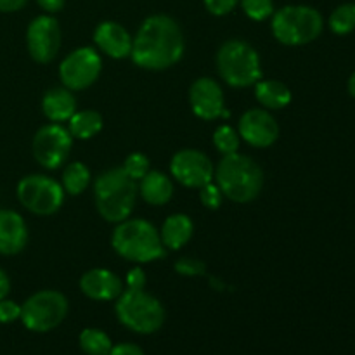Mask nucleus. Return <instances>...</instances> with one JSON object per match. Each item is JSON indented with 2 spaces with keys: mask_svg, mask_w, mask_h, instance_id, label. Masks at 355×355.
Here are the masks:
<instances>
[{
  "mask_svg": "<svg viewBox=\"0 0 355 355\" xmlns=\"http://www.w3.org/2000/svg\"><path fill=\"white\" fill-rule=\"evenodd\" d=\"M184 33L177 21L165 14L146 17L134 38L130 58L149 71L172 68L184 54Z\"/></svg>",
  "mask_w": 355,
  "mask_h": 355,
  "instance_id": "obj_1",
  "label": "nucleus"
},
{
  "mask_svg": "<svg viewBox=\"0 0 355 355\" xmlns=\"http://www.w3.org/2000/svg\"><path fill=\"white\" fill-rule=\"evenodd\" d=\"M214 179L222 194L234 203H250L260 194L263 172L259 163L246 155H225L215 168Z\"/></svg>",
  "mask_w": 355,
  "mask_h": 355,
  "instance_id": "obj_2",
  "label": "nucleus"
},
{
  "mask_svg": "<svg viewBox=\"0 0 355 355\" xmlns=\"http://www.w3.org/2000/svg\"><path fill=\"white\" fill-rule=\"evenodd\" d=\"M137 198L135 180L121 168H111L101 173L94 182V200L101 217L113 224L127 220L132 215Z\"/></svg>",
  "mask_w": 355,
  "mask_h": 355,
  "instance_id": "obj_3",
  "label": "nucleus"
},
{
  "mask_svg": "<svg viewBox=\"0 0 355 355\" xmlns=\"http://www.w3.org/2000/svg\"><path fill=\"white\" fill-rule=\"evenodd\" d=\"M111 245L118 255L130 262L146 263L165 257L159 232L144 218H127L120 222L113 231Z\"/></svg>",
  "mask_w": 355,
  "mask_h": 355,
  "instance_id": "obj_4",
  "label": "nucleus"
},
{
  "mask_svg": "<svg viewBox=\"0 0 355 355\" xmlns=\"http://www.w3.org/2000/svg\"><path fill=\"white\" fill-rule=\"evenodd\" d=\"M116 318L125 328L139 335H151L156 333L165 322V309L162 302L142 288V290L121 291L116 298Z\"/></svg>",
  "mask_w": 355,
  "mask_h": 355,
  "instance_id": "obj_5",
  "label": "nucleus"
},
{
  "mask_svg": "<svg viewBox=\"0 0 355 355\" xmlns=\"http://www.w3.org/2000/svg\"><path fill=\"white\" fill-rule=\"evenodd\" d=\"M270 28L281 44L297 47L321 37L324 19L321 12L311 6H286L272 14Z\"/></svg>",
  "mask_w": 355,
  "mask_h": 355,
  "instance_id": "obj_6",
  "label": "nucleus"
},
{
  "mask_svg": "<svg viewBox=\"0 0 355 355\" xmlns=\"http://www.w3.org/2000/svg\"><path fill=\"white\" fill-rule=\"evenodd\" d=\"M217 71L225 83L236 89L255 85L262 78L260 58L243 40H227L217 52Z\"/></svg>",
  "mask_w": 355,
  "mask_h": 355,
  "instance_id": "obj_7",
  "label": "nucleus"
},
{
  "mask_svg": "<svg viewBox=\"0 0 355 355\" xmlns=\"http://www.w3.org/2000/svg\"><path fill=\"white\" fill-rule=\"evenodd\" d=\"M68 315V300L62 293L44 290L31 295L21 305V321L24 328L35 333H47L58 328Z\"/></svg>",
  "mask_w": 355,
  "mask_h": 355,
  "instance_id": "obj_8",
  "label": "nucleus"
},
{
  "mask_svg": "<svg viewBox=\"0 0 355 355\" xmlns=\"http://www.w3.org/2000/svg\"><path fill=\"white\" fill-rule=\"evenodd\" d=\"M17 200L35 215H52L64 201V189L47 175H28L17 184Z\"/></svg>",
  "mask_w": 355,
  "mask_h": 355,
  "instance_id": "obj_9",
  "label": "nucleus"
},
{
  "mask_svg": "<svg viewBox=\"0 0 355 355\" xmlns=\"http://www.w3.org/2000/svg\"><path fill=\"white\" fill-rule=\"evenodd\" d=\"M103 61L92 47L73 51L59 66V78L69 90L89 89L101 75Z\"/></svg>",
  "mask_w": 355,
  "mask_h": 355,
  "instance_id": "obj_10",
  "label": "nucleus"
},
{
  "mask_svg": "<svg viewBox=\"0 0 355 355\" xmlns=\"http://www.w3.org/2000/svg\"><path fill=\"white\" fill-rule=\"evenodd\" d=\"M73 137L68 128L59 123L42 127L33 137V156L42 166L55 170L68 159Z\"/></svg>",
  "mask_w": 355,
  "mask_h": 355,
  "instance_id": "obj_11",
  "label": "nucleus"
},
{
  "mask_svg": "<svg viewBox=\"0 0 355 355\" xmlns=\"http://www.w3.org/2000/svg\"><path fill=\"white\" fill-rule=\"evenodd\" d=\"M28 52L37 62L47 64L58 55L61 47V28L55 17L38 16L26 31Z\"/></svg>",
  "mask_w": 355,
  "mask_h": 355,
  "instance_id": "obj_12",
  "label": "nucleus"
},
{
  "mask_svg": "<svg viewBox=\"0 0 355 355\" xmlns=\"http://www.w3.org/2000/svg\"><path fill=\"white\" fill-rule=\"evenodd\" d=\"M170 170L177 182L186 187H200L207 186L214 180L215 166L205 153L198 149H182L177 153L170 163Z\"/></svg>",
  "mask_w": 355,
  "mask_h": 355,
  "instance_id": "obj_13",
  "label": "nucleus"
},
{
  "mask_svg": "<svg viewBox=\"0 0 355 355\" xmlns=\"http://www.w3.org/2000/svg\"><path fill=\"white\" fill-rule=\"evenodd\" d=\"M239 137L253 148H269L279 137V125L267 110H250L239 118Z\"/></svg>",
  "mask_w": 355,
  "mask_h": 355,
  "instance_id": "obj_14",
  "label": "nucleus"
},
{
  "mask_svg": "<svg viewBox=\"0 0 355 355\" xmlns=\"http://www.w3.org/2000/svg\"><path fill=\"white\" fill-rule=\"evenodd\" d=\"M191 107L201 120H217L227 116L224 111V92L214 78H198L189 90Z\"/></svg>",
  "mask_w": 355,
  "mask_h": 355,
  "instance_id": "obj_15",
  "label": "nucleus"
},
{
  "mask_svg": "<svg viewBox=\"0 0 355 355\" xmlns=\"http://www.w3.org/2000/svg\"><path fill=\"white\" fill-rule=\"evenodd\" d=\"M80 290L90 300L110 302L116 300L123 291L121 279L107 269L87 270L80 279Z\"/></svg>",
  "mask_w": 355,
  "mask_h": 355,
  "instance_id": "obj_16",
  "label": "nucleus"
},
{
  "mask_svg": "<svg viewBox=\"0 0 355 355\" xmlns=\"http://www.w3.org/2000/svg\"><path fill=\"white\" fill-rule=\"evenodd\" d=\"M94 42L106 55L113 59H123L132 54L134 38L121 24L114 21H104L94 31Z\"/></svg>",
  "mask_w": 355,
  "mask_h": 355,
  "instance_id": "obj_17",
  "label": "nucleus"
},
{
  "mask_svg": "<svg viewBox=\"0 0 355 355\" xmlns=\"http://www.w3.org/2000/svg\"><path fill=\"white\" fill-rule=\"evenodd\" d=\"M28 243L24 218L14 210H0V255H17Z\"/></svg>",
  "mask_w": 355,
  "mask_h": 355,
  "instance_id": "obj_18",
  "label": "nucleus"
},
{
  "mask_svg": "<svg viewBox=\"0 0 355 355\" xmlns=\"http://www.w3.org/2000/svg\"><path fill=\"white\" fill-rule=\"evenodd\" d=\"M42 111L52 123L68 121L76 113V99L66 87L49 90L42 99Z\"/></svg>",
  "mask_w": 355,
  "mask_h": 355,
  "instance_id": "obj_19",
  "label": "nucleus"
},
{
  "mask_svg": "<svg viewBox=\"0 0 355 355\" xmlns=\"http://www.w3.org/2000/svg\"><path fill=\"white\" fill-rule=\"evenodd\" d=\"M194 225L187 215L175 214L170 215L162 225L159 231V238H162L163 246L170 250H180L182 246L187 245L191 238H193Z\"/></svg>",
  "mask_w": 355,
  "mask_h": 355,
  "instance_id": "obj_20",
  "label": "nucleus"
},
{
  "mask_svg": "<svg viewBox=\"0 0 355 355\" xmlns=\"http://www.w3.org/2000/svg\"><path fill=\"white\" fill-rule=\"evenodd\" d=\"M142 198L148 201L149 205L155 207H162V205L168 203L173 196V182L162 172L156 170H149L144 177L141 179V186H139Z\"/></svg>",
  "mask_w": 355,
  "mask_h": 355,
  "instance_id": "obj_21",
  "label": "nucleus"
},
{
  "mask_svg": "<svg viewBox=\"0 0 355 355\" xmlns=\"http://www.w3.org/2000/svg\"><path fill=\"white\" fill-rule=\"evenodd\" d=\"M255 97L266 110H283L291 103V90L279 80L255 83Z\"/></svg>",
  "mask_w": 355,
  "mask_h": 355,
  "instance_id": "obj_22",
  "label": "nucleus"
},
{
  "mask_svg": "<svg viewBox=\"0 0 355 355\" xmlns=\"http://www.w3.org/2000/svg\"><path fill=\"white\" fill-rule=\"evenodd\" d=\"M68 130L75 139H82V141L92 139L103 130V116L92 110L76 111L68 120Z\"/></svg>",
  "mask_w": 355,
  "mask_h": 355,
  "instance_id": "obj_23",
  "label": "nucleus"
},
{
  "mask_svg": "<svg viewBox=\"0 0 355 355\" xmlns=\"http://www.w3.org/2000/svg\"><path fill=\"white\" fill-rule=\"evenodd\" d=\"M90 179H92L90 170L83 163L75 162L66 166L64 173H62L61 186L64 193L71 194V196H78L90 186Z\"/></svg>",
  "mask_w": 355,
  "mask_h": 355,
  "instance_id": "obj_24",
  "label": "nucleus"
},
{
  "mask_svg": "<svg viewBox=\"0 0 355 355\" xmlns=\"http://www.w3.org/2000/svg\"><path fill=\"white\" fill-rule=\"evenodd\" d=\"M80 347L87 355H110L113 343L101 329L87 328L80 333Z\"/></svg>",
  "mask_w": 355,
  "mask_h": 355,
  "instance_id": "obj_25",
  "label": "nucleus"
},
{
  "mask_svg": "<svg viewBox=\"0 0 355 355\" xmlns=\"http://www.w3.org/2000/svg\"><path fill=\"white\" fill-rule=\"evenodd\" d=\"M329 28L336 35H349L355 30V3H342L329 16Z\"/></svg>",
  "mask_w": 355,
  "mask_h": 355,
  "instance_id": "obj_26",
  "label": "nucleus"
},
{
  "mask_svg": "<svg viewBox=\"0 0 355 355\" xmlns=\"http://www.w3.org/2000/svg\"><path fill=\"white\" fill-rule=\"evenodd\" d=\"M214 144L222 155H232L238 153L239 149V134L229 125H222L215 130L214 134Z\"/></svg>",
  "mask_w": 355,
  "mask_h": 355,
  "instance_id": "obj_27",
  "label": "nucleus"
},
{
  "mask_svg": "<svg viewBox=\"0 0 355 355\" xmlns=\"http://www.w3.org/2000/svg\"><path fill=\"white\" fill-rule=\"evenodd\" d=\"M121 168L125 170V173H127L130 179L141 180L142 177L151 170V162H149L148 156L142 155V153H132V155L125 159Z\"/></svg>",
  "mask_w": 355,
  "mask_h": 355,
  "instance_id": "obj_28",
  "label": "nucleus"
},
{
  "mask_svg": "<svg viewBox=\"0 0 355 355\" xmlns=\"http://www.w3.org/2000/svg\"><path fill=\"white\" fill-rule=\"evenodd\" d=\"M246 16L253 21H263L274 14L272 0H239Z\"/></svg>",
  "mask_w": 355,
  "mask_h": 355,
  "instance_id": "obj_29",
  "label": "nucleus"
},
{
  "mask_svg": "<svg viewBox=\"0 0 355 355\" xmlns=\"http://www.w3.org/2000/svg\"><path fill=\"white\" fill-rule=\"evenodd\" d=\"M175 270L184 277H198L203 276V274L207 272V266H205V262H201L200 259L184 257V259L177 260L175 262Z\"/></svg>",
  "mask_w": 355,
  "mask_h": 355,
  "instance_id": "obj_30",
  "label": "nucleus"
},
{
  "mask_svg": "<svg viewBox=\"0 0 355 355\" xmlns=\"http://www.w3.org/2000/svg\"><path fill=\"white\" fill-rule=\"evenodd\" d=\"M222 196H224V194H222L220 187H218L217 184L208 182L207 186L200 187L201 203H203L207 208H210V210H217V208H220Z\"/></svg>",
  "mask_w": 355,
  "mask_h": 355,
  "instance_id": "obj_31",
  "label": "nucleus"
},
{
  "mask_svg": "<svg viewBox=\"0 0 355 355\" xmlns=\"http://www.w3.org/2000/svg\"><path fill=\"white\" fill-rule=\"evenodd\" d=\"M21 318V305L16 302L9 300V298H2L0 300V322L2 324H9V322L17 321Z\"/></svg>",
  "mask_w": 355,
  "mask_h": 355,
  "instance_id": "obj_32",
  "label": "nucleus"
},
{
  "mask_svg": "<svg viewBox=\"0 0 355 355\" xmlns=\"http://www.w3.org/2000/svg\"><path fill=\"white\" fill-rule=\"evenodd\" d=\"M203 2L210 14H214V16H225V14H229L238 6L239 0H203Z\"/></svg>",
  "mask_w": 355,
  "mask_h": 355,
  "instance_id": "obj_33",
  "label": "nucleus"
},
{
  "mask_svg": "<svg viewBox=\"0 0 355 355\" xmlns=\"http://www.w3.org/2000/svg\"><path fill=\"white\" fill-rule=\"evenodd\" d=\"M127 286L132 288V290H142L146 286L144 270L139 269V267L132 269L127 276Z\"/></svg>",
  "mask_w": 355,
  "mask_h": 355,
  "instance_id": "obj_34",
  "label": "nucleus"
},
{
  "mask_svg": "<svg viewBox=\"0 0 355 355\" xmlns=\"http://www.w3.org/2000/svg\"><path fill=\"white\" fill-rule=\"evenodd\" d=\"M110 355H144V352L135 343H120V345H114L111 349Z\"/></svg>",
  "mask_w": 355,
  "mask_h": 355,
  "instance_id": "obj_35",
  "label": "nucleus"
},
{
  "mask_svg": "<svg viewBox=\"0 0 355 355\" xmlns=\"http://www.w3.org/2000/svg\"><path fill=\"white\" fill-rule=\"evenodd\" d=\"M26 3L28 0H0V12H16Z\"/></svg>",
  "mask_w": 355,
  "mask_h": 355,
  "instance_id": "obj_36",
  "label": "nucleus"
},
{
  "mask_svg": "<svg viewBox=\"0 0 355 355\" xmlns=\"http://www.w3.org/2000/svg\"><path fill=\"white\" fill-rule=\"evenodd\" d=\"M37 2L42 9L47 10V12H51V14H54V12H59V10L64 7L66 0H37Z\"/></svg>",
  "mask_w": 355,
  "mask_h": 355,
  "instance_id": "obj_37",
  "label": "nucleus"
},
{
  "mask_svg": "<svg viewBox=\"0 0 355 355\" xmlns=\"http://www.w3.org/2000/svg\"><path fill=\"white\" fill-rule=\"evenodd\" d=\"M9 291H10V281L9 277H7V274L3 272L2 267H0V300L7 297Z\"/></svg>",
  "mask_w": 355,
  "mask_h": 355,
  "instance_id": "obj_38",
  "label": "nucleus"
},
{
  "mask_svg": "<svg viewBox=\"0 0 355 355\" xmlns=\"http://www.w3.org/2000/svg\"><path fill=\"white\" fill-rule=\"evenodd\" d=\"M347 89H349V94L352 97H355V71L350 75L349 78V83H347Z\"/></svg>",
  "mask_w": 355,
  "mask_h": 355,
  "instance_id": "obj_39",
  "label": "nucleus"
}]
</instances>
